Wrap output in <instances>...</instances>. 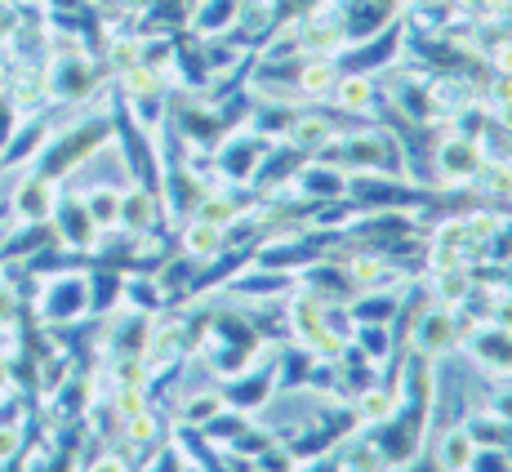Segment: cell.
Instances as JSON below:
<instances>
[{
	"instance_id": "1",
	"label": "cell",
	"mask_w": 512,
	"mask_h": 472,
	"mask_svg": "<svg viewBox=\"0 0 512 472\" xmlns=\"http://www.w3.org/2000/svg\"><path fill=\"white\" fill-rule=\"evenodd\" d=\"M481 161H486V156H481L477 134L459 130V125H446V130L432 139V183H437L432 192H441V188H468V183L477 179Z\"/></svg>"
},
{
	"instance_id": "2",
	"label": "cell",
	"mask_w": 512,
	"mask_h": 472,
	"mask_svg": "<svg viewBox=\"0 0 512 472\" xmlns=\"http://www.w3.org/2000/svg\"><path fill=\"white\" fill-rule=\"evenodd\" d=\"M272 147L277 143H268L263 134H254L250 125H232V130L210 147L214 174H219L223 183H241V188H250L254 174H259V165H263V156H268Z\"/></svg>"
},
{
	"instance_id": "3",
	"label": "cell",
	"mask_w": 512,
	"mask_h": 472,
	"mask_svg": "<svg viewBox=\"0 0 512 472\" xmlns=\"http://www.w3.org/2000/svg\"><path fill=\"white\" fill-rule=\"evenodd\" d=\"M36 317L41 326H72L90 317V277L85 272H49L41 294H36Z\"/></svg>"
},
{
	"instance_id": "4",
	"label": "cell",
	"mask_w": 512,
	"mask_h": 472,
	"mask_svg": "<svg viewBox=\"0 0 512 472\" xmlns=\"http://www.w3.org/2000/svg\"><path fill=\"white\" fill-rule=\"evenodd\" d=\"M401 348L415 352L423 361H441L450 352H459V317L455 308H437V303H419L415 326L401 334Z\"/></svg>"
},
{
	"instance_id": "5",
	"label": "cell",
	"mask_w": 512,
	"mask_h": 472,
	"mask_svg": "<svg viewBox=\"0 0 512 472\" xmlns=\"http://www.w3.org/2000/svg\"><path fill=\"white\" fill-rule=\"evenodd\" d=\"M459 352L472 361V370L486 383L512 379V330L495 326V321H477V326L459 339Z\"/></svg>"
},
{
	"instance_id": "6",
	"label": "cell",
	"mask_w": 512,
	"mask_h": 472,
	"mask_svg": "<svg viewBox=\"0 0 512 472\" xmlns=\"http://www.w3.org/2000/svg\"><path fill=\"white\" fill-rule=\"evenodd\" d=\"M339 130H343V125L334 121L330 112H321L317 103H308V107H294V112H290V125H285L281 143L290 147V152H299L303 161H312V156H321L334 143V134H339Z\"/></svg>"
},
{
	"instance_id": "7",
	"label": "cell",
	"mask_w": 512,
	"mask_h": 472,
	"mask_svg": "<svg viewBox=\"0 0 512 472\" xmlns=\"http://www.w3.org/2000/svg\"><path fill=\"white\" fill-rule=\"evenodd\" d=\"M49 228H54V241L72 254H94V241H98V228L85 210V201L76 192H63L58 188V201H54V214H49Z\"/></svg>"
},
{
	"instance_id": "8",
	"label": "cell",
	"mask_w": 512,
	"mask_h": 472,
	"mask_svg": "<svg viewBox=\"0 0 512 472\" xmlns=\"http://www.w3.org/2000/svg\"><path fill=\"white\" fill-rule=\"evenodd\" d=\"M54 201H58V183L36 170H23L14 179V188H9V214L18 223H49Z\"/></svg>"
},
{
	"instance_id": "9",
	"label": "cell",
	"mask_w": 512,
	"mask_h": 472,
	"mask_svg": "<svg viewBox=\"0 0 512 472\" xmlns=\"http://www.w3.org/2000/svg\"><path fill=\"white\" fill-rule=\"evenodd\" d=\"M423 455L432 459L437 472H468L472 455H477V441H472L468 428L455 419V424H441L423 437Z\"/></svg>"
},
{
	"instance_id": "10",
	"label": "cell",
	"mask_w": 512,
	"mask_h": 472,
	"mask_svg": "<svg viewBox=\"0 0 512 472\" xmlns=\"http://www.w3.org/2000/svg\"><path fill=\"white\" fill-rule=\"evenodd\" d=\"M481 272L472 263H450V268H428L423 272V285H428V299L437 308H464L477 290Z\"/></svg>"
},
{
	"instance_id": "11",
	"label": "cell",
	"mask_w": 512,
	"mask_h": 472,
	"mask_svg": "<svg viewBox=\"0 0 512 472\" xmlns=\"http://www.w3.org/2000/svg\"><path fill=\"white\" fill-rule=\"evenodd\" d=\"M161 192L147 188V183H125L121 192V219L116 228L130 232V236H147V232H161Z\"/></svg>"
},
{
	"instance_id": "12",
	"label": "cell",
	"mask_w": 512,
	"mask_h": 472,
	"mask_svg": "<svg viewBox=\"0 0 512 472\" xmlns=\"http://www.w3.org/2000/svg\"><path fill=\"white\" fill-rule=\"evenodd\" d=\"M343 36L352 41H366V36H379L388 23H397L401 9L397 0H343Z\"/></svg>"
},
{
	"instance_id": "13",
	"label": "cell",
	"mask_w": 512,
	"mask_h": 472,
	"mask_svg": "<svg viewBox=\"0 0 512 472\" xmlns=\"http://www.w3.org/2000/svg\"><path fill=\"white\" fill-rule=\"evenodd\" d=\"M379 81L366 72H343L339 76V85H334V94H330V107H339L343 116H352V121H361V116H374L379 112Z\"/></svg>"
},
{
	"instance_id": "14",
	"label": "cell",
	"mask_w": 512,
	"mask_h": 472,
	"mask_svg": "<svg viewBox=\"0 0 512 472\" xmlns=\"http://www.w3.org/2000/svg\"><path fill=\"white\" fill-rule=\"evenodd\" d=\"M290 183H294V192L308 196L312 205H317V201H339V196L348 192V174H343L339 165L321 161V156L303 161V165H299V174H294Z\"/></svg>"
},
{
	"instance_id": "15",
	"label": "cell",
	"mask_w": 512,
	"mask_h": 472,
	"mask_svg": "<svg viewBox=\"0 0 512 472\" xmlns=\"http://www.w3.org/2000/svg\"><path fill=\"white\" fill-rule=\"evenodd\" d=\"M179 250L192 268H205V263H214L219 254H228V228L187 219V223H179Z\"/></svg>"
},
{
	"instance_id": "16",
	"label": "cell",
	"mask_w": 512,
	"mask_h": 472,
	"mask_svg": "<svg viewBox=\"0 0 512 472\" xmlns=\"http://www.w3.org/2000/svg\"><path fill=\"white\" fill-rule=\"evenodd\" d=\"M343 67L339 58H299V72H294V90H299L303 107L308 103H330L334 85H339Z\"/></svg>"
},
{
	"instance_id": "17",
	"label": "cell",
	"mask_w": 512,
	"mask_h": 472,
	"mask_svg": "<svg viewBox=\"0 0 512 472\" xmlns=\"http://www.w3.org/2000/svg\"><path fill=\"white\" fill-rule=\"evenodd\" d=\"M401 285H406V281H401ZM401 285H392V290L352 294V299H348L352 326H392V321L401 317Z\"/></svg>"
},
{
	"instance_id": "18",
	"label": "cell",
	"mask_w": 512,
	"mask_h": 472,
	"mask_svg": "<svg viewBox=\"0 0 512 472\" xmlns=\"http://www.w3.org/2000/svg\"><path fill=\"white\" fill-rule=\"evenodd\" d=\"M116 441H125V446H130L134 455H152L156 446H165L161 410H156V406H143L139 415L121 419V432H116Z\"/></svg>"
},
{
	"instance_id": "19",
	"label": "cell",
	"mask_w": 512,
	"mask_h": 472,
	"mask_svg": "<svg viewBox=\"0 0 512 472\" xmlns=\"http://www.w3.org/2000/svg\"><path fill=\"white\" fill-rule=\"evenodd\" d=\"M236 23V0H192L187 5V27L192 36L210 41V36H228Z\"/></svg>"
},
{
	"instance_id": "20",
	"label": "cell",
	"mask_w": 512,
	"mask_h": 472,
	"mask_svg": "<svg viewBox=\"0 0 512 472\" xmlns=\"http://www.w3.org/2000/svg\"><path fill=\"white\" fill-rule=\"evenodd\" d=\"M121 192H125V188H112V183L76 192V196L85 201V210H90V219H94L98 232H112V228H116V219H121Z\"/></svg>"
},
{
	"instance_id": "21",
	"label": "cell",
	"mask_w": 512,
	"mask_h": 472,
	"mask_svg": "<svg viewBox=\"0 0 512 472\" xmlns=\"http://www.w3.org/2000/svg\"><path fill=\"white\" fill-rule=\"evenodd\" d=\"M121 285H125V277H116V272H90V312L94 317H107V312L121 308Z\"/></svg>"
},
{
	"instance_id": "22",
	"label": "cell",
	"mask_w": 512,
	"mask_h": 472,
	"mask_svg": "<svg viewBox=\"0 0 512 472\" xmlns=\"http://www.w3.org/2000/svg\"><path fill=\"white\" fill-rule=\"evenodd\" d=\"M481 67H486V76H504V81H512V36L490 45L486 54H481Z\"/></svg>"
},
{
	"instance_id": "23",
	"label": "cell",
	"mask_w": 512,
	"mask_h": 472,
	"mask_svg": "<svg viewBox=\"0 0 512 472\" xmlns=\"http://www.w3.org/2000/svg\"><path fill=\"white\" fill-rule=\"evenodd\" d=\"M468 472H512L508 446H477V455H472Z\"/></svg>"
},
{
	"instance_id": "24",
	"label": "cell",
	"mask_w": 512,
	"mask_h": 472,
	"mask_svg": "<svg viewBox=\"0 0 512 472\" xmlns=\"http://www.w3.org/2000/svg\"><path fill=\"white\" fill-rule=\"evenodd\" d=\"M81 472H134V464L125 455H116V450H103V455H94V464H85Z\"/></svg>"
},
{
	"instance_id": "25",
	"label": "cell",
	"mask_w": 512,
	"mask_h": 472,
	"mask_svg": "<svg viewBox=\"0 0 512 472\" xmlns=\"http://www.w3.org/2000/svg\"><path fill=\"white\" fill-rule=\"evenodd\" d=\"M0 5H5V0H0Z\"/></svg>"
}]
</instances>
